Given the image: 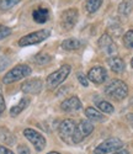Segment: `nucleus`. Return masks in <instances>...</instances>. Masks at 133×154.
Returning <instances> with one entry per match:
<instances>
[{
  "mask_svg": "<svg viewBox=\"0 0 133 154\" xmlns=\"http://www.w3.org/2000/svg\"><path fill=\"white\" fill-rule=\"evenodd\" d=\"M105 94L113 100L121 101L126 99L128 95V86L125 82L119 79H115L105 86Z\"/></svg>",
  "mask_w": 133,
  "mask_h": 154,
  "instance_id": "obj_1",
  "label": "nucleus"
},
{
  "mask_svg": "<svg viewBox=\"0 0 133 154\" xmlns=\"http://www.w3.org/2000/svg\"><path fill=\"white\" fill-rule=\"evenodd\" d=\"M92 131H94V123L89 120H82L75 126V130H74V133L72 137V142L74 144L83 142Z\"/></svg>",
  "mask_w": 133,
  "mask_h": 154,
  "instance_id": "obj_2",
  "label": "nucleus"
},
{
  "mask_svg": "<svg viewBox=\"0 0 133 154\" xmlns=\"http://www.w3.org/2000/svg\"><path fill=\"white\" fill-rule=\"evenodd\" d=\"M32 73V69L26 66V64H19V66L14 67L11 70H9L6 73V75H4L3 78V83L4 84H10V83H14L17 82L22 78H26Z\"/></svg>",
  "mask_w": 133,
  "mask_h": 154,
  "instance_id": "obj_3",
  "label": "nucleus"
},
{
  "mask_svg": "<svg viewBox=\"0 0 133 154\" xmlns=\"http://www.w3.org/2000/svg\"><path fill=\"white\" fill-rule=\"evenodd\" d=\"M70 70H72L70 66L64 64V66H62L58 70L53 72L51 75H48V78L46 80L48 89H56L57 86H59L66 78H68V75L70 74Z\"/></svg>",
  "mask_w": 133,
  "mask_h": 154,
  "instance_id": "obj_4",
  "label": "nucleus"
},
{
  "mask_svg": "<svg viewBox=\"0 0 133 154\" xmlns=\"http://www.w3.org/2000/svg\"><path fill=\"white\" fill-rule=\"evenodd\" d=\"M123 148V142L119 138H109L105 142L100 143L95 149L94 154H110L116 153Z\"/></svg>",
  "mask_w": 133,
  "mask_h": 154,
  "instance_id": "obj_5",
  "label": "nucleus"
},
{
  "mask_svg": "<svg viewBox=\"0 0 133 154\" xmlns=\"http://www.w3.org/2000/svg\"><path fill=\"white\" fill-rule=\"evenodd\" d=\"M51 32L48 30H39V31H36V32H32V33H29L23 37H21L19 40V46L21 47H26V46H32V45H36V43H39L49 37Z\"/></svg>",
  "mask_w": 133,
  "mask_h": 154,
  "instance_id": "obj_6",
  "label": "nucleus"
},
{
  "mask_svg": "<svg viewBox=\"0 0 133 154\" xmlns=\"http://www.w3.org/2000/svg\"><path fill=\"white\" fill-rule=\"evenodd\" d=\"M99 47L101 48V51L109 57H115L117 56V46L116 43L113 42L112 37L109 35V33H104L100 40H99Z\"/></svg>",
  "mask_w": 133,
  "mask_h": 154,
  "instance_id": "obj_7",
  "label": "nucleus"
},
{
  "mask_svg": "<svg viewBox=\"0 0 133 154\" xmlns=\"http://www.w3.org/2000/svg\"><path fill=\"white\" fill-rule=\"evenodd\" d=\"M23 136L33 144V147L36 148L37 152H41V150L45 149L47 142H46V138L39 132L32 130V128H26V130L23 131Z\"/></svg>",
  "mask_w": 133,
  "mask_h": 154,
  "instance_id": "obj_8",
  "label": "nucleus"
},
{
  "mask_svg": "<svg viewBox=\"0 0 133 154\" xmlns=\"http://www.w3.org/2000/svg\"><path fill=\"white\" fill-rule=\"evenodd\" d=\"M79 19V11L76 9H68L65 10L60 16V25L64 30H72Z\"/></svg>",
  "mask_w": 133,
  "mask_h": 154,
  "instance_id": "obj_9",
  "label": "nucleus"
},
{
  "mask_svg": "<svg viewBox=\"0 0 133 154\" xmlns=\"http://www.w3.org/2000/svg\"><path fill=\"white\" fill-rule=\"evenodd\" d=\"M74 130H75V122L70 119H66V120L62 121L59 127H58L59 137L62 138V140H64V142H72Z\"/></svg>",
  "mask_w": 133,
  "mask_h": 154,
  "instance_id": "obj_10",
  "label": "nucleus"
},
{
  "mask_svg": "<svg viewBox=\"0 0 133 154\" xmlns=\"http://www.w3.org/2000/svg\"><path fill=\"white\" fill-rule=\"evenodd\" d=\"M86 78H88V80L92 82L94 84H102L107 79V72H106V69L104 67L96 66L89 70Z\"/></svg>",
  "mask_w": 133,
  "mask_h": 154,
  "instance_id": "obj_11",
  "label": "nucleus"
},
{
  "mask_svg": "<svg viewBox=\"0 0 133 154\" xmlns=\"http://www.w3.org/2000/svg\"><path fill=\"white\" fill-rule=\"evenodd\" d=\"M42 80L38 78H33V79H29L26 80L22 85H21V90L25 94H38L42 90Z\"/></svg>",
  "mask_w": 133,
  "mask_h": 154,
  "instance_id": "obj_12",
  "label": "nucleus"
},
{
  "mask_svg": "<svg viewBox=\"0 0 133 154\" xmlns=\"http://www.w3.org/2000/svg\"><path fill=\"white\" fill-rule=\"evenodd\" d=\"M60 109L65 112H73V111H78L82 109V102L79 100L78 96H70L68 99H65L62 105H60Z\"/></svg>",
  "mask_w": 133,
  "mask_h": 154,
  "instance_id": "obj_13",
  "label": "nucleus"
},
{
  "mask_svg": "<svg viewBox=\"0 0 133 154\" xmlns=\"http://www.w3.org/2000/svg\"><path fill=\"white\" fill-rule=\"evenodd\" d=\"M109 66H110V68H111V70L112 72H115V73H123V70H125V68H126V64H125V60L122 59V58H119V57H110L109 58Z\"/></svg>",
  "mask_w": 133,
  "mask_h": 154,
  "instance_id": "obj_14",
  "label": "nucleus"
},
{
  "mask_svg": "<svg viewBox=\"0 0 133 154\" xmlns=\"http://www.w3.org/2000/svg\"><path fill=\"white\" fill-rule=\"evenodd\" d=\"M32 17L37 23H45L49 19V11L46 8H37L32 12Z\"/></svg>",
  "mask_w": 133,
  "mask_h": 154,
  "instance_id": "obj_15",
  "label": "nucleus"
},
{
  "mask_svg": "<svg viewBox=\"0 0 133 154\" xmlns=\"http://www.w3.org/2000/svg\"><path fill=\"white\" fill-rule=\"evenodd\" d=\"M85 115L91 122H102L105 121V115H102L100 111H97L94 107H88L85 110Z\"/></svg>",
  "mask_w": 133,
  "mask_h": 154,
  "instance_id": "obj_16",
  "label": "nucleus"
},
{
  "mask_svg": "<svg viewBox=\"0 0 133 154\" xmlns=\"http://www.w3.org/2000/svg\"><path fill=\"white\" fill-rule=\"evenodd\" d=\"M0 140H2L3 143H5V144L12 146V144H15L16 138L14 137V134H12V133L8 130V128L0 127Z\"/></svg>",
  "mask_w": 133,
  "mask_h": 154,
  "instance_id": "obj_17",
  "label": "nucleus"
},
{
  "mask_svg": "<svg viewBox=\"0 0 133 154\" xmlns=\"http://www.w3.org/2000/svg\"><path fill=\"white\" fill-rule=\"evenodd\" d=\"M29 104H30V99H27V97L21 99V100L19 101V104H17V105H15V106H12V107H11V110H10V115H11V116H17L19 113H21L26 107L29 106Z\"/></svg>",
  "mask_w": 133,
  "mask_h": 154,
  "instance_id": "obj_18",
  "label": "nucleus"
},
{
  "mask_svg": "<svg viewBox=\"0 0 133 154\" xmlns=\"http://www.w3.org/2000/svg\"><path fill=\"white\" fill-rule=\"evenodd\" d=\"M82 47V42L78 38H66L62 42V48L66 51H75Z\"/></svg>",
  "mask_w": 133,
  "mask_h": 154,
  "instance_id": "obj_19",
  "label": "nucleus"
},
{
  "mask_svg": "<svg viewBox=\"0 0 133 154\" xmlns=\"http://www.w3.org/2000/svg\"><path fill=\"white\" fill-rule=\"evenodd\" d=\"M133 10V0H123L118 5V14L122 16H128Z\"/></svg>",
  "mask_w": 133,
  "mask_h": 154,
  "instance_id": "obj_20",
  "label": "nucleus"
},
{
  "mask_svg": "<svg viewBox=\"0 0 133 154\" xmlns=\"http://www.w3.org/2000/svg\"><path fill=\"white\" fill-rule=\"evenodd\" d=\"M102 2L104 0H88L85 4L86 11L90 12V14H94V12H96L100 9V6L102 5Z\"/></svg>",
  "mask_w": 133,
  "mask_h": 154,
  "instance_id": "obj_21",
  "label": "nucleus"
},
{
  "mask_svg": "<svg viewBox=\"0 0 133 154\" xmlns=\"http://www.w3.org/2000/svg\"><path fill=\"white\" fill-rule=\"evenodd\" d=\"M97 107L101 110V112H104V113H113L115 112V107L110 104L109 101H105V100H101V101H99L97 102Z\"/></svg>",
  "mask_w": 133,
  "mask_h": 154,
  "instance_id": "obj_22",
  "label": "nucleus"
},
{
  "mask_svg": "<svg viewBox=\"0 0 133 154\" xmlns=\"http://www.w3.org/2000/svg\"><path fill=\"white\" fill-rule=\"evenodd\" d=\"M21 0H0V10H9L11 8H14L16 4H19Z\"/></svg>",
  "mask_w": 133,
  "mask_h": 154,
  "instance_id": "obj_23",
  "label": "nucleus"
},
{
  "mask_svg": "<svg viewBox=\"0 0 133 154\" xmlns=\"http://www.w3.org/2000/svg\"><path fill=\"white\" fill-rule=\"evenodd\" d=\"M123 45L127 48L133 49V30H129L123 35Z\"/></svg>",
  "mask_w": 133,
  "mask_h": 154,
  "instance_id": "obj_24",
  "label": "nucleus"
},
{
  "mask_svg": "<svg viewBox=\"0 0 133 154\" xmlns=\"http://www.w3.org/2000/svg\"><path fill=\"white\" fill-rule=\"evenodd\" d=\"M35 62L38 63V64H41V66H43V64L51 62V56L49 54H37L35 57Z\"/></svg>",
  "mask_w": 133,
  "mask_h": 154,
  "instance_id": "obj_25",
  "label": "nucleus"
},
{
  "mask_svg": "<svg viewBox=\"0 0 133 154\" xmlns=\"http://www.w3.org/2000/svg\"><path fill=\"white\" fill-rule=\"evenodd\" d=\"M10 35H11V30L8 26L0 25V40H4V38H6Z\"/></svg>",
  "mask_w": 133,
  "mask_h": 154,
  "instance_id": "obj_26",
  "label": "nucleus"
},
{
  "mask_svg": "<svg viewBox=\"0 0 133 154\" xmlns=\"http://www.w3.org/2000/svg\"><path fill=\"white\" fill-rule=\"evenodd\" d=\"M10 64V59L6 57H0V72H3Z\"/></svg>",
  "mask_w": 133,
  "mask_h": 154,
  "instance_id": "obj_27",
  "label": "nucleus"
},
{
  "mask_svg": "<svg viewBox=\"0 0 133 154\" xmlns=\"http://www.w3.org/2000/svg\"><path fill=\"white\" fill-rule=\"evenodd\" d=\"M78 80L80 82V84L83 85V86H89V80H88V78L83 74V73H78Z\"/></svg>",
  "mask_w": 133,
  "mask_h": 154,
  "instance_id": "obj_28",
  "label": "nucleus"
},
{
  "mask_svg": "<svg viewBox=\"0 0 133 154\" xmlns=\"http://www.w3.org/2000/svg\"><path fill=\"white\" fill-rule=\"evenodd\" d=\"M17 153L19 154H30V149L27 146H25V144H21L17 147Z\"/></svg>",
  "mask_w": 133,
  "mask_h": 154,
  "instance_id": "obj_29",
  "label": "nucleus"
},
{
  "mask_svg": "<svg viewBox=\"0 0 133 154\" xmlns=\"http://www.w3.org/2000/svg\"><path fill=\"white\" fill-rule=\"evenodd\" d=\"M5 111V100H4V96H3V91L0 89V113H3Z\"/></svg>",
  "mask_w": 133,
  "mask_h": 154,
  "instance_id": "obj_30",
  "label": "nucleus"
},
{
  "mask_svg": "<svg viewBox=\"0 0 133 154\" xmlns=\"http://www.w3.org/2000/svg\"><path fill=\"white\" fill-rule=\"evenodd\" d=\"M0 154H14L12 150H10L9 148L4 147V146H0Z\"/></svg>",
  "mask_w": 133,
  "mask_h": 154,
  "instance_id": "obj_31",
  "label": "nucleus"
},
{
  "mask_svg": "<svg viewBox=\"0 0 133 154\" xmlns=\"http://www.w3.org/2000/svg\"><path fill=\"white\" fill-rule=\"evenodd\" d=\"M127 121H128V123L131 125V127L133 128V112L127 115Z\"/></svg>",
  "mask_w": 133,
  "mask_h": 154,
  "instance_id": "obj_32",
  "label": "nucleus"
},
{
  "mask_svg": "<svg viewBox=\"0 0 133 154\" xmlns=\"http://www.w3.org/2000/svg\"><path fill=\"white\" fill-rule=\"evenodd\" d=\"M115 154H129L127 150H119V152H116Z\"/></svg>",
  "mask_w": 133,
  "mask_h": 154,
  "instance_id": "obj_33",
  "label": "nucleus"
},
{
  "mask_svg": "<svg viewBox=\"0 0 133 154\" xmlns=\"http://www.w3.org/2000/svg\"><path fill=\"white\" fill-rule=\"evenodd\" d=\"M47 154H60V153H58V152H49V153H47Z\"/></svg>",
  "mask_w": 133,
  "mask_h": 154,
  "instance_id": "obj_34",
  "label": "nucleus"
},
{
  "mask_svg": "<svg viewBox=\"0 0 133 154\" xmlns=\"http://www.w3.org/2000/svg\"><path fill=\"white\" fill-rule=\"evenodd\" d=\"M131 66H132V68H133V58H132V60H131Z\"/></svg>",
  "mask_w": 133,
  "mask_h": 154,
  "instance_id": "obj_35",
  "label": "nucleus"
}]
</instances>
